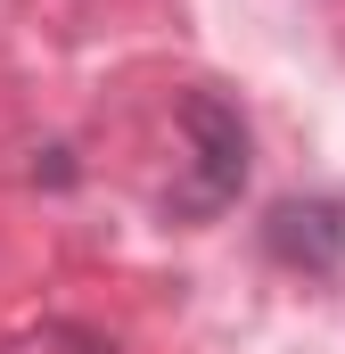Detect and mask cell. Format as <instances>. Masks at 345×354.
Segmentation results:
<instances>
[{
  "label": "cell",
  "mask_w": 345,
  "mask_h": 354,
  "mask_svg": "<svg viewBox=\"0 0 345 354\" xmlns=\"http://www.w3.org/2000/svg\"><path fill=\"white\" fill-rule=\"evenodd\" d=\"M271 256H288V264H304V272H337V256H345L337 206H321V198L271 206Z\"/></svg>",
  "instance_id": "cell-2"
},
{
  "label": "cell",
  "mask_w": 345,
  "mask_h": 354,
  "mask_svg": "<svg viewBox=\"0 0 345 354\" xmlns=\"http://www.w3.org/2000/svg\"><path fill=\"white\" fill-rule=\"evenodd\" d=\"M181 140H189V165H197V181L181 189V214H222L247 189V115L222 91H189L181 99Z\"/></svg>",
  "instance_id": "cell-1"
}]
</instances>
